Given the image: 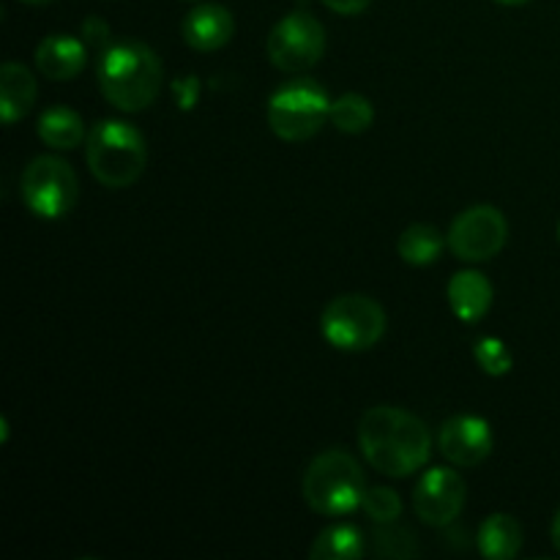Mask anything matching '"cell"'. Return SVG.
<instances>
[{"mask_svg": "<svg viewBox=\"0 0 560 560\" xmlns=\"http://www.w3.org/2000/svg\"><path fill=\"white\" fill-rule=\"evenodd\" d=\"M36 77L25 69L22 63H5L0 69V113H3V124L11 126L20 118L31 113L33 102H36Z\"/></svg>", "mask_w": 560, "mask_h": 560, "instance_id": "obj_14", "label": "cell"}, {"mask_svg": "<svg viewBox=\"0 0 560 560\" xmlns=\"http://www.w3.org/2000/svg\"><path fill=\"white\" fill-rule=\"evenodd\" d=\"M375 120V109H372L370 98L361 93H345V96L331 102V124L345 135H361Z\"/></svg>", "mask_w": 560, "mask_h": 560, "instance_id": "obj_20", "label": "cell"}, {"mask_svg": "<svg viewBox=\"0 0 560 560\" xmlns=\"http://www.w3.org/2000/svg\"><path fill=\"white\" fill-rule=\"evenodd\" d=\"M552 545H556V550L560 552V512L556 514V520H552Z\"/></svg>", "mask_w": 560, "mask_h": 560, "instance_id": "obj_26", "label": "cell"}, {"mask_svg": "<svg viewBox=\"0 0 560 560\" xmlns=\"http://www.w3.org/2000/svg\"><path fill=\"white\" fill-rule=\"evenodd\" d=\"M323 337L348 353L375 348L386 334V312L370 295H339L323 312Z\"/></svg>", "mask_w": 560, "mask_h": 560, "instance_id": "obj_6", "label": "cell"}, {"mask_svg": "<svg viewBox=\"0 0 560 560\" xmlns=\"http://www.w3.org/2000/svg\"><path fill=\"white\" fill-rule=\"evenodd\" d=\"M361 509H364V514L375 525H386L397 523L399 514H402V501H399L397 492L388 490V487H370Z\"/></svg>", "mask_w": 560, "mask_h": 560, "instance_id": "obj_21", "label": "cell"}, {"mask_svg": "<svg viewBox=\"0 0 560 560\" xmlns=\"http://www.w3.org/2000/svg\"><path fill=\"white\" fill-rule=\"evenodd\" d=\"M20 3H27V5H47V3H52V0H20Z\"/></svg>", "mask_w": 560, "mask_h": 560, "instance_id": "obj_28", "label": "cell"}, {"mask_svg": "<svg viewBox=\"0 0 560 560\" xmlns=\"http://www.w3.org/2000/svg\"><path fill=\"white\" fill-rule=\"evenodd\" d=\"M416 517L430 528H446L465 509V481L452 468H430L413 490Z\"/></svg>", "mask_w": 560, "mask_h": 560, "instance_id": "obj_10", "label": "cell"}, {"mask_svg": "<svg viewBox=\"0 0 560 560\" xmlns=\"http://www.w3.org/2000/svg\"><path fill=\"white\" fill-rule=\"evenodd\" d=\"M523 547V528L509 514H492L481 523L479 530V550L490 560H512L517 558Z\"/></svg>", "mask_w": 560, "mask_h": 560, "instance_id": "obj_17", "label": "cell"}, {"mask_svg": "<svg viewBox=\"0 0 560 560\" xmlns=\"http://www.w3.org/2000/svg\"><path fill=\"white\" fill-rule=\"evenodd\" d=\"M397 252L410 266H430L441 257L443 235L432 224H410L397 241Z\"/></svg>", "mask_w": 560, "mask_h": 560, "instance_id": "obj_19", "label": "cell"}, {"mask_svg": "<svg viewBox=\"0 0 560 560\" xmlns=\"http://www.w3.org/2000/svg\"><path fill=\"white\" fill-rule=\"evenodd\" d=\"M323 3H326L331 11H337V14L355 16L361 14V11H366V5H370L372 0H323Z\"/></svg>", "mask_w": 560, "mask_h": 560, "instance_id": "obj_25", "label": "cell"}, {"mask_svg": "<svg viewBox=\"0 0 560 560\" xmlns=\"http://www.w3.org/2000/svg\"><path fill=\"white\" fill-rule=\"evenodd\" d=\"M495 3H501V5H525V3H530V0H495Z\"/></svg>", "mask_w": 560, "mask_h": 560, "instance_id": "obj_27", "label": "cell"}, {"mask_svg": "<svg viewBox=\"0 0 560 560\" xmlns=\"http://www.w3.org/2000/svg\"><path fill=\"white\" fill-rule=\"evenodd\" d=\"M85 162L98 184L107 186V189H126L145 173V140L126 120H98L88 131Z\"/></svg>", "mask_w": 560, "mask_h": 560, "instance_id": "obj_4", "label": "cell"}, {"mask_svg": "<svg viewBox=\"0 0 560 560\" xmlns=\"http://www.w3.org/2000/svg\"><path fill=\"white\" fill-rule=\"evenodd\" d=\"M82 33H85L88 44H93V47H102V52L109 47V27L104 25L102 20H88L85 25H82Z\"/></svg>", "mask_w": 560, "mask_h": 560, "instance_id": "obj_24", "label": "cell"}, {"mask_svg": "<svg viewBox=\"0 0 560 560\" xmlns=\"http://www.w3.org/2000/svg\"><path fill=\"white\" fill-rule=\"evenodd\" d=\"M506 217L492 206H474L454 219L446 244L457 260L485 262L506 246Z\"/></svg>", "mask_w": 560, "mask_h": 560, "instance_id": "obj_9", "label": "cell"}, {"mask_svg": "<svg viewBox=\"0 0 560 560\" xmlns=\"http://www.w3.org/2000/svg\"><path fill=\"white\" fill-rule=\"evenodd\" d=\"M366 476L359 459L342 448L317 454L301 481V495L312 512L323 517H345L361 509L366 495Z\"/></svg>", "mask_w": 560, "mask_h": 560, "instance_id": "obj_3", "label": "cell"}, {"mask_svg": "<svg viewBox=\"0 0 560 560\" xmlns=\"http://www.w3.org/2000/svg\"><path fill=\"white\" fill-rule=\"evenodd\" d=\"M20 195L27 211L42 219H60L77 206L80 180L71 164L58 156H36L20 178Z\"/></svg>", "mask_w": 560, "mask_h": 560, "instance_id": "obj_7", "label": "cell"}, {"mask_svg": "<svg viewBox=\"0 0 560 560\" xmlns=\"http://www.w3.org/2000/svg\"><path fill=\"white\" fill-rule=\"evenodd\" d=\"M233 33V14L219 3L197 5L184 20V42L197 52H217L224 44H230Z\"/></svg>", "mask_w": 560, "mask_h": 560, "instance_id": "obj_12", "label": "cell"}, {"mask_svg": "<svg viewBox=\"0 0 560 560\" xmlns=\"http://www.w3.org/2000/svg\"><path fill=\"white\" fill-rule=\"evenodd\" d=\"M366 556V541L355 525H331L312 545V560H359Z\"/></svg>", "mask_w": 560, "mask_h": 560, "instance_id": "obj_18", "label": "cell"}, {"mask_svg": "<svg viewBox=\"0 0 560 560\" xmlns=\"http://www.w3.org/2000/svg\"><path fill=\"white\" fill-rule=\"evenodd\" d=\"M448 304L463 323H476L490 312L492 284L476 271H459L448 282Z\"/></svg>", "mask_w": 560, "mask_h": 560, "instance_id": "obj_15", "label": "cell"}, {"mask_svg": "<svg viewBox=\"0 0 560 560\" xmlns=\"http://www.w3.org/2000/svg\"><path fill=\"white\" fill-rule=\"evenodd\" d=\"M558 241H560V222H558Z\"/></svg>", "mask_w": 560, "mask_h": 560, "instance_id": "obj_29", "label": "cell"}, {"mask_svg": "<svg viewBox=\"0 0 560 560\" xmlns=\"http://www.w3.org/2000/svg\"><path fill=\"white\" fill-rule=\"evenodd\" d=\"M375 552L383 558H410L416 556V541L410 530L397 528L394 523H386L375 530Z\"/></svg>", "mask_w": 560, "mask_h": 560, "instance_id": "obj_22", "label": "cell"}, {"mask_svg": "<svg viewBox=\"0 0 560 560\" xmlns=\"http://www.w3.org/2000/svg\"><path fill=\"white\" fill-rule=\"evenodd\" d=\"M331 120L328 93L315 80H293L268 102V126L284 142L312 140Z\"/></svg>", "mask_w": 560, "mask_h": 560, "instance_id": "obj_5", "label": "cell"}, {"mask_svg": "<svg viewBox=\"0 0 560 560\" xmlns=\"http://www.w3.org/2000/svg\"><path fill=\"white\" fill-rule=\"evenodd\" d=\"M85 63L88 49L85 44L74 36L52 33V36H47L36 47V69L52 82L74 80V77L85 69Z\"/></svg>", "mask_w": 560, "mask_h": 560, "instance_id": "obj_13", "label": "cell"}, {"mask_svg": "<svg viewBox=\"0 0 560 560\" xmlns=\"http://www.w3.org/2000/svg\"><path fill=\"white\" fill-rule=\"evenodd\" d=\"M359 446L377 474L405 479L430 463L432 432L419 416L377 405L361 416Z\"/></svg>", "mask_w": 560, "mask_h": 560, "instance_id": "obj_1", "label": "cell"}, {"mask_svg": "<svg viewBox=\"0 0 560 560\" xmlns=\"http://www.w3.org/2000/svg\"><path fill=\"white\" fill-rule=\"evenodd\" d=\"M443 459L457 468H476L492 452V430L479 416H454L438 432Z\"/></svg>", "mask_w": 560, "mask_h": 560, "instance_id": "obj_11", "label": "cell"}, {"mask_svg": "<svg viewBox=\"0 0 560 560\" xmlns=\"http://www.w3.org/2000/svg\"><path fill=\"white\" fill-rule=\"evenodd\" d=\"M266 52L279 71H288V74L310 71L312 66L320 63L326 52V31L312 14L295 11L279 20L268 33Z\"/></svg>", "mask_w": 560, "mask_h": 560, "instance_id": "obj_8", "label": "cell"}, {"mask_svg": "<svg viewBox=\"0 0 560 560\" xmlns=\"http://www.w3.org/2000/svg\"><path fill=\"white\" fill-rule=\"evenodd\" d=\"M98 88L113 107L142 113L162 91V63L140 42L109 44L98 58Z\"/></svg>", "mask_w": 560, "mask_h": 560, "instance_id": "obj_2", "label": "cell"}, {"mask_svg": "<svg viewBox=\"0 0 560 560\" xmlns=\"http://www.w3.org/2000/svg\"><path fill=\"white\" fill-rule=\"evenodd\" d=\"M474 355H476V361H479L481 370L492 377L506 375V372L512 370V353H509L506 345L495 337L479 339L474 348Z\"/></svg>", "mask_w": 560, "mask_h": 560, "instance_id": "obj_23", "label": "cell"}, {"mask_svg": "<svg viewBox=\"0 0 560 560\" xmlns=\"http://www.w3.org/2000/svg\"><path fill=\"white\" fill-rule=\"evenodd\" d=\"M36 135L42 137L44 145L55 148V151H71V148L82 145L88 140L85 124L80 115L69 107H52L38 118Z\"/></svg>", "mask_w": 560, "mask_h": 560, "instance_id": "obj_16", "label": "cell"}]
</instances>
